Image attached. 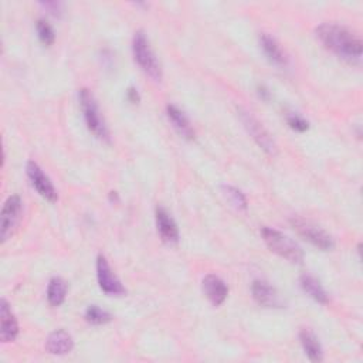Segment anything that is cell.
Instances as JSON below:
<instances>
[{"label":"cell","mask_w":363,"mask_h":363,"mask_svg":"<svg viewBox=\"0 0 363 363\" xmlns=\"http://www.w3.org/2000/svg\"><path fill=\"white\" fill-rule=\"evenodd\" d=\"M315 34L324 47L341 60L360 64L363 44L355 31L336 23H323L315 29Z\"/></svg>","instance_id":"1"},{"label":"cell","mask_w":363,"mask_h":363,"mask_svg":"<svg viewBox=\"0 0 363 363\" xmlns=\"http://www.w3.org/2000/svg\"><path fill=\"white\" fill-rule=\"evenodd\" d=\"M132 54H133L136 64L141 67V70L148 77H151L155 81L162 80V77H163L162 66H161L156 54L154 53V50L151 47L147 34L142 30H138L133 34Z\"/></svg>","instance_id":"2"},{"label":"cell","mask_w":363,"mask_h":363,"mask_svg":"<svg viewBox=\"0 0 363 363\" xmlns=\"http://www.w3.org/2000/svg\"><path fill=\"white\" fill-rule=\"evenodd\" d=\"M80 105H81V111L87 124V128L89 129V132H93L98 140L110 142V129L104 121V117L101 115L98 103L96 100V97L93 96L89 89L82 88L80 89Z\"/></svg>","instance_id":"3"},{"label":"cell","mask_w":363,"mask_h":363,"mask_svg":"<svg viewBox=\"0 0 363 363\" xmlns=\"http://www.w3.org/2000/svg\"><path fill=\"white\" fill-rule=\"evenodd\" d=\"M261 236H262L264 243L272 253H276L277 255H280L294 264L302 262V260H304L302 249L294 240H291L288 236L281 233L280 230L264 225L261 229Z\"/></svg>","instance_id":"4"},{"label":"cell","mask_w":363,"mask_h":363,"mask_svg":"<svg viewBox=\"0 0 363 363\" xmlns=\"http://www.w3.org/2000/svg\"><path fill=\"white\" fill-rule=\"evenodd\" d=\"M290 224L292 229L297 232L298 236H301L304 240L311 243L313 247L320 249L323 251H331L335 247V242L331 235H328L324 229H321L320 225H316L315 223L299 217L294 216L290 218Z\"/></svg>","instance_id":"5"},{"label":"cell","mask_w":363,"mask_h":363,"mask_svg":"<svg viewBox=\"0 0 363 363\" xmlns=\"http://www.w3.org/2000/svg\"><path fill=\"white\" fill-rule=\"evenodd\" d=\"M239 112V117H240V121L243 124V126L246 128V131L249 132V135L253 138V141L268 155H277L279 152V148H277V144L274 141V138H272L271 133L262 126V124L249 111L243 110V108H239L237 110Z\"/></svg>","instance_id":"6"},{"label":"cell","mask_w":363,"mask_h":363,"mask_svg":"<svg viewBox=\"0 0 363 363\" xmlns=\"http://www.w3.org/2000/svg\"><path fill=\"white\" fill-rule=\"evenodd\" d=\"M23 214V202L20 196L13 195L10 196L2 209V229H0V237H2V243L8 242L17 229V225L22 220Z\"/></svg>","instance_id":"7"},{"label":"cell","mask_w":363,"mask_h":363,"mask_svg":"<svg viewBox=\"0 0 363 363\" xmlns=\"http://www.w3.org/2000/svg\"><path fill=\"white\" fill-rule=\"evenodd\" d=\"M26 173L27 177L30 179L33 188L37 191V193L45 199L49 200L50 203H54L59 200V193L53 185L52 179L43 172V169L34 162V161H29L26 165Z\"/></svg>","instance_id":"8"},{"label":"cell","mask_w":363,"mask_h":363,"mask_svg":"<svg viewBox=\"0 0 363 363\" xmlns=\"http://www.w3.org/2000/svg\"><path fill=\"white\" fill-rule=\"evenodd\" d=\"M97 280L101 291L110 297H122L126 294L125 287L114 274L110 262L103 254L97 257Z\"/></svg>","instance_id":"9"},{"label":"cell","mask_w":363,"mask_h":363,"mask_svg":"<svg viewBox=\"0 0 363 363\" xmlns=\"http://www.w3.org/2000/svg\"><path fill=\"white\" fill-rule=\"evenodd\" d=\"M19 335V323L10 308V304L2 298L0 301V341L9 343L16 341Z\"/></svg>","instance_id":"10"},{"label":"cell","mask_w":363,"mask_h":363,"mask_svg":"<svg viewBox=\"0 0 363 363\" xmlns=\"http://www.w3.org/2000/svg\"><path fill=\"white\" fill-rule=\"evenodd\" d=\"M251 292L255 302L264 308H280L283 305L277 290L264 280H254L251 284Z\"/></svg>","instance_id":"11"},{"label":"cell","mask_w":363,"mask_h":363,"mask_svg":"<svg viewBox=\"0 0 363 363\" xmlns=\"http://www.w3.org/2000/svg\"><path fill=\"white\" fill-rule=\"evenodd\" d=\"M202 290L213 306H220L229 295V287L216 274H207L203 279Z\"/></svg>","instance_id":"12"},{"label":"cell","mask_w":363,"mask_h":363,"mask_svg":"<svg viewBox=\"0 0 363 363\" xmlns=\"http://www.w3.org/2000/svg\"><path fill=\"white\" fill-rule=\"evenodd\" d=\"M166 117H168L169 122L172 124V126L176 129V132L182 136V138L186 140V141H195L196 140V132H195L189 118L180 108L169 104L166 107Z\"/></svg>","instance_id":"13"},{"label":"cell","mask_w":363,"mask_h":363,"mask_svg":"<svg viewBox=\"0 0 363 363\" xmlns=\"http://www.w3.org/2000/svg\"><path fill=\"white\" fill-rule=\"evenodd\" d=\"M155 220H156L158 233L162 237V240L169 244H176L179 242V229L173 217L169 214V212L158 206L155 210Z\"/></svg>","instance_id":"14"},{"label":"cell","mask_w":363,"mask_h":363,"mask_svg":"<svg viewBox=\"0 0 363 363\" xmlns=\"http://www.w3.org/2000/svg\"><path fill=\"white\" fill-rule=\"evenodd\" d=\"M260 44H261V49H262L264 54L272 64H276L279 67H286L288 64L287 54L284 53L281 45L279 44V41L274 37L267 33H262L260 36Z\"/></svg>","instance_id":"15"},{"label":"cell","mask_w":363,"mask_h":363,"mask_svg":"<svg viewBox=\"0 0 363 363\" xmlns=\"http://www.w3.org/2000/svg\"><path fill=\"white\" fill-rule=\"evenodd\" d=\"M73 348H74V339L64 329H57V331L52 332L49 335L47 341H45V349H47V352L52 355L63 356V355L70 353L73 350Z\"/></svg>","instance_id":"16"},{"label":"cell","mask_w":363,"mask_h":363,"mask_svg":"<svg viewBox=\"0 0 363 363\" xmlns=\"http://www.w3.org/2000/svg\"><path fill=\"white\" fill-rule=\"evenodd\" d=\"M299 284L301 288L304 290V292L311 297L315 302L327 305L329 302V295L325 291V288L323 287V284L318 281L311 274H304L299 277Z\"/></svg>","instance_id":"17"},{"label":"cell","mask_w":363,"mask_h":363,"mask_svg":"<svg viewBox=\"0 0 363 363\" xmlns=\"http://www.w3.org/2000/svg\"><path fill=\"white\" fill-rule=\"evenodd\" d=\"M299 341L301 345L304 348V352L306 353V356L309 357V360L312 362H321L324 359V352H323V346L318 341L316 335L311 331V329H301L299 332Z\"/></svg>","instance_id":"18"},{"label":"cell","mask_w":363,"mask_h":363,"mask_svg":"<svg viewBox=\"0 0 363 363\" xmlns=\"http://www.w3.org/2000/svg\"><path fill=\"white\" fill-rule=\"evenodd\" d=\"M67 283L61 277H54L50 280L47 287V299L52 306H60L64 304L67 297Z\"/></svg>","instance_id":"19"},{"label":"cell","mask_w":363,"mask_h":363,"mask_svg":"<svg viewBox=\"0 0 363 363\" xmlns=\"http://www.w3.org/2000/svg\"><path fill=\"white\" fill-rule=\"evenodd\" d=\"M84 318L88 324H93V325H105L112 321V315L97 305H89L85 309Z\"/></svg>","instance_id":"20"},{"label":"cell","mask_w":363,"mask_h":363,"mask_svg":"<svg viewBox=\"0 0 363 363\" xmlns=\"http://www.w3.org/2000/svg\"><path fill=\"white\" fill-rule=\"evenodd\" d=\"M221 191H223V195L225 196V199L232 203V206H235L237 210H247V206H249L247 198L244 196V193L240 189L230 186V185H223Z\"/></svg>","instance_id":"21"},{"label":"cell","mask_w":363,"mask_h":363,"mask_svg":"<svg viewBox=\"0 0 363 363\" xmlns=\"http://www.w3.org/2000/svg\"><path fill=\"white\" fill-rule=\"evenodd\" d=\"M36 30H37V36L40 38V41L50 47V45L54 43L56 40V33L52 27V24L45 20V19H38L36 23Z\"/></svg>","instance_id":"22"},{"label":"cell","mask_w":363,"mask_h":363,"mask_svg":"<svg viewBox=\"0 0 363 363\" xmlns=\"http://www.w3.org/2000/svg\"><path fill=\"white\" fill-rule=\"evenodd\" d=\"M287 124L291 129H294L297 132H305L309 129V122L305 118H302L301 115L294 114V112H290L287 115Z\"/></svg>","instance_id":"23"},{"label":"cell","mask_w":363,"mask_h":363,"mask_svg":"<svg viewBox=\"0 0 363 363\" xmlns=\"http://www.w3.org/2000/svg\"><path fill=\"white\" fill-rule=\"evenodd\" d=\"M126 100H128L131 104H133V105L140 104V103H141V96H140V93H138V89H136L135 87H129V88L126 89Z\"/></svg>","instance_id":"24"},{"label":"cell","mask_w":363,"mask_h":363,"mask_svg":"<svg viewBox=\"0 0 363 363\" xmlns=\"http://www.w3.org/2000/svg\"><path fill=\"white\" fill-rule=\"evenodd\" d=\"M41 6L44 9H47L54 16H60L63 12V5L59 2H45V3H41Z\"/></svg>","instance_id":"25"},{"label":"cell","mask_w":363,"mask_h":363,"mask_svg":"<svg viewBox=\"0 0 363 363\" xmlns=\"http://www.w3.org/2000/svg\"><path fill=\"white\" fill-rule=\"evenodd\" d=\"M257 93H258V97H260L261 100L269 101L271 93H269V89H268L265 85H258V87H257Z\"/></svg>","instance_id":"26"},{"label":"cell","mask_w":363,"mask_h":363,"mask_svg":"<svg viewBox=\"0 0 363 363\" xmlns=\"http://www.w3.org/2000/svg\"><path fill=\"white\" fill-rule=\"evenodd\" d=\"M110 200H111V202H115V203H118V202H119L118 193H117V192H110Z\"/></svg>","instance_id":"27"}]
</instances>
